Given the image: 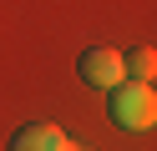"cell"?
Segmentation results:
<instances>
[{
    "instance_id": "obj_3",
    "label": "cell",
    "mask_w": 157,
    "mask_h": 151,
    "mask_svg": "<svg viewBox=\"0 0 157 151\" xmlns=\"http://www.w3.org/2000/svg\"><path fill=\"white\" fill-rule=\"evenodd\" d=\"M66 146H71L66 131L51 126V121H25V126L10 136V151H66Z\"/></svg>"
},
{
    "instance_id": "obj_1",
    "label": "cell",
    "mask_w": 157,
    "mask_h": 151,
    "mask_svg": "<svg viewBox=\"0 0 157 151\" xmlns=\"http://www.w3.org/2000/svg\"><path fill=\"white\" fill-rule=\"evenodd\" d=\"M106 116H112V126L122 131H147L157 121V96L147 81H117L112 96H106Z\"/></svg>"
},
{
    "instance_id": "obj_5",
    "label": "cell",
    "mask_w": 157,
    "mask_h": 151,
    "mask_svg": "<svg viewBox=\"0 0 157 151\" xmlns=\"http://www.w3.org/2000/svg\"><path fill=\"white\" fill-rule=\"evenodd\" d=\"M66 151H81V146H66Z\"/></svg>"
},
{
    "instance_id": "obj_2",
    "label": "cell",
    "mask_w": 157,
    "mask_h": 151,
    "mask_svg": "<svg viewBox=\"0 0 157 151\" xmlns=\"http://www.w3.org/2000/svg\"><path fill=\"white\" fill-rule=\"evenodd\" d=\"M76 76H81L86 86H106L112 91L117 81H122V56H117L112 45H91V50H81V60H76Z\"/></svg>"
},
{
    "instance_id": "obj_4",
    "label": "cell",
    "mask_w": 157,
    "mask_h": 151,
    "mask_svg": "<svg viewBox=\"0 0 157 151\" xmlns=\"http://www.w3.org/2000/svg\"><path fill=\"white\" fill-rule=\"evenodd\" d=\"M152 70H157V56H152V45H137L132 56L122 60V81H152Z\"/></svg>"
}]
</instances>
